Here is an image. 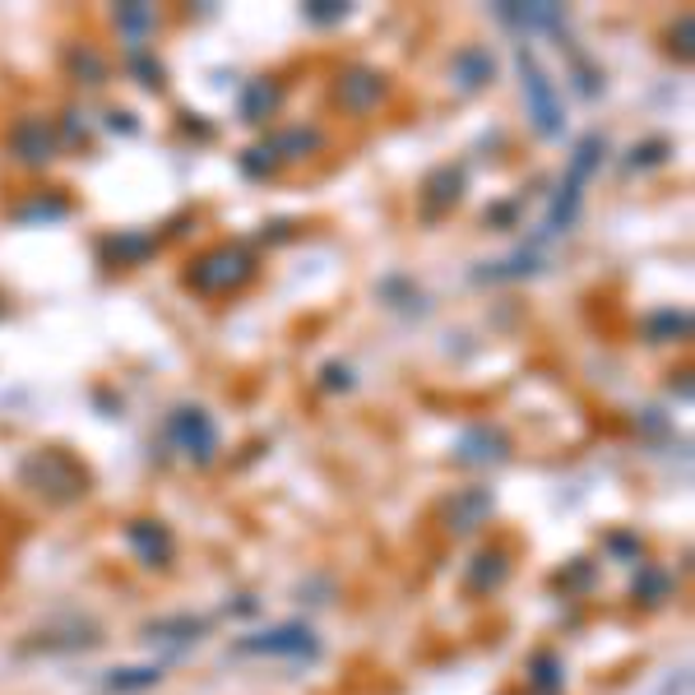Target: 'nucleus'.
I'll list each match as a JSON object with an SVG mask.
<instances>
[{
  "mask_svg": "<svg viewBox=\"0 0 695 695\" xmlns=\"http://www.w3.org/2000/svg\"><path fill=\"white\" fill-rule=\"evenodd\" d=\"M519 80H525V98H529V116H533L538 134H547V140L562 134V98H556V89L543 74V66H538L525 47H519Z\"/></svg>",
  "mask_w": 695,
  "mask_h": 695,
  "instance_id": "7ed1b4c3",
  "label": "nucleus"
},
{
  "mask_svg": "<svg viewBox=\"0 0 695 695\" xmlns=\"http://www.w3.org/2000/svg\"><path fill=\"white\" fill-rule=\"evenodd\" d=\"M533 668H538V672H533L538 686H556V682H562V678H556V663H552V659H533Z\"/></svg>",
  "mask_w": 695,
  "mask_h": 695,
  "instance_id": "c85d7f7f",
  "label": "nucleus"
},
{
  "mask_svg": "<svg viewBox=\"0 0 695 695\" xmlns=\"http://www.w3.org/2000/svg\"><path fill=\"white\" fill-rule=\"evenodd\" d=\"M274 163H279V158H274V149H269V144H260V149H250V153H246V158H242V167L250 172V177H260V172H274Z\"/></svg>",
  "mask_w": 695,
  "mask_h": 695,
  "instance_id": "393cba45",
  "label": "nucleus"
},
{
  "mask_svg": "<svg viewBox=\"0 0 695 695\" xmlns=\"http://www.w3.org/2000/svg\"><path fill=\"white\" fill-rule=\"evenodd\" d=\"M506 450H510V440L500 436L496 427H469L459 436L455 459L459 463H496V459H506Z\"/></svg>",
  "mask_w": 695,
  "mask_h": 695,
  "instance_id": "6e6552de",
  "label": "nucleus"
},
{
  "mask_svg": "<svg viewBox=\"0 0 695 695\" xmlns=\"http://www.w3.org/2000/svg\"><path fill=\"white\" fill-rule=\"evenodd\" d=\"M668 158V144H659V140H653V144H645V149H635V158H631V167H649V163H663Z\"/></svg>",
  "mask_w": 695,
  "mask_h": 695,
  "instance_id": "bb28decb",
  "label": "nucleus"
},
{
  "mask_svg": "<svg viewBox=\"0 0 695 695\" xmlns=\"http://www.w3.org/2000/svg\"><path fill=\"white\" fill-rule=\"evenodd\" d=\"M70 214V204L66 200H33V204H24L19 209V223H33V219H66Z\"/></svg>",
  "mask_w": 695,
  "mask_h": 695,
  "instance_id": "412c9836",
  "label": "nucleus"
},
{
  "mask_svg": "<svg viewBox=\"0 0 695 695\" xmlns=\"http://www.w3.org/2000/svg\"><path fill=\"white\" fill-rule=\"evenodd\" d=\"M500 579H506V556H500V552H482L478 556V570L469 575V585L473 589H487V585H500Z\"/></svg>",
  "mask_w": 695,
  "mask_h": 695,
  "instance_id": "a211bd4d",
  "label": "nucleus"
},
{
  "mask_svg": "<svg viewBox=\"0 0 695 695\" xmlns=\"http://www.w3.org/2000/svg\"><path fill=\"white\" fill-rule=\"evenodd\" d=\"M450 74H455L459 89H482V84L496 80V61H492V51H482V47H463V51L455 56Z\"/></svg>",
  "mask_w": 695,
  "mask_h": 695,
  "instance_id": "9b49d317",
  "label": "nucleus"
},
{
  "mask_svg": "<svg viewBox=\"0 0 695 695\" xmlns=\"http://www.w3.org/2000/svg\"><path fill=\"white\" fill-rule=\"evenodd\" d=\"M306 19H311V24H339V19H348V5H339V0H316V5H306Z\"/></svg>",
  "mask_w": 695,
  "mask_h": 695,
  "instance_id": "5701e85b",
  "label": "nucleus"
},
{
  "mask_svg": "<svg viewBox=\"0 0 695 695\" xmlns=\"http://www.w3.org/2000/svg\"><path fill=\"white\" fill-rule=\"evenodd\" d=\"M686 330H691V316H686V311H682V316H678V311H659V316L649 320V334L659 339V343L678 339V334H686Z\"/></svg>",
  "mask_w": 695,
  "mask_h": 695,
  "instance_id": "6ab92c4d",
  "label": "nucleus"
},
{
  "mask_svg": "<svg viewBox=\"0 0 695 695\" xmlns=\"http://www.w3.org/2000/svg\"><path fill=\"white\" fill-rule=\"evenodd\" d=\"M111 246H116V256H121V260H144L153 242L149 237H116Z\"/></svg>",
  "mask_w": 695,
  "mask_h": 695,
  "instance_id": "a878e982",
  "label": "nucleus"
},
{
  "mask_svg": "<svg viewBox=\"0 0 695 695\" xmlns=\"http://www.w3.org/2000/svg\"><path fill=\"white\" fill-rule=\"evenodd\" d=\"M533 269H538V260L525 250V256H515V260H500L496 269H482V279H519V274H533Z\"/></svg>",
  "mask_w": 695,
  "mask_h": 695,
  "instance_id": "4be33fe9",
  "label": "nucleus"
},
{
  "mask_svg": "<svg viewBox=\"0 0 695 695\" xmlns=\"http://www.w3.org/2000/svg\"><path fill=\"white\" fill-rule=\"evenodd\" d=\"M325 376H330V380H325L330 390H339V385L348 390V385H353V372H348V366H325Z\"/></svg>",
  "mask_w": 695,
  "mask_h": 695,
  "instance_id": "c756f323",
  "label": "nucleus"
},
{
  "mask_svg": "<svg viewBox=\"0 0 695 695\" xmlns=\"http://www.w3.org/2000/svg\"><path fill=\"white\" fill-rule=\"evenodd\" d=\"M603 163V140L598 134H585V140L575 144V158H570V172H566V181L562 190H556V200H552V214H547V232H566L579 214V196H585V181L593 177V167Z\"/></svg>",
  "mask_w": 695,
  "mask_h": 695,
  "instance_id": "f257e3e1",
  "label": "nucleus"
},
{
  "mask_svg": "<svg viewBox=\"0 0 695 695\" xmlns=\"http://www.w3.org/2000/svg\"><path fill=\"white\" fill-rule=\"evenodd\" d=\"M274 107H279V84H269V80H256L242 93V116H246V121H264Z\"/></svg>",
  "mask_w": 695,
  "mask_h": 695,
  "instance_id": "dca6fc26",
  "label": "nucleus"
},
{
  "mask_svg": "<svg viewBox=\"0 0 695 695\" xmlns=\"http://www.w3.org/2000/svg\"><path fill=\"white\" fill-rule=\"evenodd\" d=\"M459 196H463V172H455V167H440V172H432L427 196H422V209H427V214H440V209L459 204Z\"/></svg>",
  "mask_w": 695,
  "mask_h": 695,
  "instance_id": "ddd939ff",
  "label": "nucleus"
},
{
  "mask_svg": "<svg viewBox=\"0 0 695 695\" xmlns=\"http://www.w3.org/2000/svg\"><path fill=\"white\" fill-rule=\"evenodd\" d=\"M380 93H385V84H380V74H372V70H348L339 80V103L348 111H357V116L372 111L380 103Z\"/></svg>",
  "mask_w": 695,
  "mask_h": 695,
  "instance_id": "1a4fd4ad",
  "label": "nucleus"
},
{
  "mask_svg": "<svg viewBox=\"0 0 695 695\" xmlns=\"http://www.w3.org/2000/svg\"><path fill=\"white\" fill-rule=\"evenodd\" d=\"M70 70L80 74V84H107V61L93 47L84 51H70Z\"/></svg>",
  "mask_w": 695,
  "mask_h": 695,
  "instance_id": "f3484780",
  "label": "nucleus"
},
{
  "mask_svg": "<svg viewBox=\"0 0 695 695\" xmlns=\"http://www.w3.org/2000/svg\"><path fill=\"white\" fill-rule=\"evenodd\" d=\"M325 144L320 130H283L269 140V149H274V158H306V153H316Z\"/></svg>",
  "mask_w": 695,
  "mask_h": 695,
  "instance_id": "2eb2a0df",
  "label": "nucleus"
},
{
  "mask_svg": "<svg viewBox=\"0 0 695 695\" xmlns=\"http://www.w3.org/2000/svg\"><path fill=\"white\" fill-rule=\"evenodd\" d=\"M487 515H492V492H482V487H469V492H459L450 500V529L455 533H469L478 525H487Z\"/></svg>",
  "mask_w": 695,
  "mask_h": 695,
  "instance_id": "f8f14e48",
  "label": "nucleus"
},
{
  "mask_svg": "<svg viewBox=\"0 0 695 695\" xmlns=\"http://www.w3.org/2000/svg\"><path fill=\"white\" fill-rule=\"evenodd\" d=\"M24 478L33 482V487H43L51 496H80L84 492V473H80V463L66 459L61 450H37L28 463H24Z\"/></svg>",
  "mask_w": 695,
  "mask_h": 695,
  "instance_id": "20e7f679",
  "label": "nucleus"
},
{
  "mask_svg": "<svg viewBox=\"0 0 695 695\" xmlns=\"http://www.w3.org/2000/svg\"><path fill=\"white\" fill-rule=\"evenodd\" d=\"M167 432L196 463H209L214 450H219V427H214V417H209L204 409H177L172 422H167Z\"/></svg>",
  "mask_w": 695,
  "mask_h": 695,
  "instance_id": "39448f33",
  "label": "nucleus"
},
{
  "mask_svg": "<svg viewBox=\"0 0 695 695\" xmlns=\"http://www.w3.org/2000/svg\"><path fill=\"white\" fill-rule=\"evenodd\" d=\"M126 538H130V547L140 552L149 566H163L172 556V538H167L163 525H153V519H134V525L126 529Z\"/></svg>",
  "mask_w": 695,
  "mask_h": 695,
  "instance_id": "9d476101",
  "label": "nucleus"
},
{
  "mask_svg": "<svg viewBox=\"0 0 695 695\" xmlns=\"http://www.w3.org/2000/svg\"><path fill=\"white\" fill-rule=\"evenodd\" d=\"M158 678H163L158 668H126V672H116V678H107V682H111V691H144Z\"/></svg>",
  "mask_w": 695,
  "mask_h": 695,
  "instance_id": "aec40b11",
  "label": "nucleus"
},
{
  "mask_svg": "<svg viewBox=\"0 0 695 695\" xmlns=\"http://www.w3.org/2000/svg\"><path fill=\"white\" fill-rule=\"evenodd\" d=\"M10 149H14L19 163L43 167V163L56 158V134H51V126L43 121V116H19L14 130H10Z\"/></svg>",
  "mask_w": 695,
  "mask_h": 695,
  "instance_id": "423d86ee",
  "label": "nucleus"
},
{
  "mask_svg": "<svg viewBox=\"0 0 695 695\" xmlns=\"http://www.w3.org/2000/svg\"><path fill=\"white\" fill-rule=\"evenodd\" d=\"M116 24H121L126 33H140L153 24V10L149 5H121V14H116Z\"/></svg>",
  "mask_w": 695,
  "mask_h": 695,
  "instance_id": "b1692460",
  "label": "nucleus"
},
{
  "mask_svg": "<svg viewBox=\"0 0 695 695\" xmlns=\"http://www.w3.org/2000/svg\"><path fill=\"white\" fill-rule=\"evenodd\" d=\"M237 653H293V659H306V653H316V635L306 626H274L260 635H242Z\"/></svg>",
  "mask_w": 695,
  "mask_h": 695,
  "instance_id": "0eeeda50",
  "label": "nucleus"
},
{
  "mask_svg": "<svg viewBox=\"0 0 695 695\" xmlns=\"http://www.w3.org/2000/svg\"><path fill=\"white\" fill-rule=\"evenodd\" d=\"M130 66H134V70H140V74H144V84H149V89H163V70H158V66H149V61H144V56H140V51H134V61H130Z\"/></svg>",
  "mask_w": 695,
  "mask_h": 695,
  "instance_id": "cd10ccee",
  "label": "nucleus"
},
{
  "mask_svg": "<svg viewBox=\"0 0 695 695\" xmlns=\"http://www.w3.org/2000/svg\"><path fill=\"white\" fill-rule=\"evenodd\" d=\"M250 274H256V260H250L242 246H219V250H209L204 260H196L190 283H196L200 293H227V287H242Z\"/></svg>",
  "mask_w": 695,
  "mask_h": 695,
  "instance_id": "f03ea898",
  "label": "nucleus"
},
{
  "mask_svg": "<svg viewBox=\"0 0 695 695\" xmlns=\"http://www.w3.org/2000/svg\"><path fill=\"white\" fill-rule=\"evenodd\" d=\"M496 14L515 28H556L562 24V10L556 5H500Z\"/></svg>",
  "mask_w": 695,
  "mask_h": 695,
  "instance_id": "4468645a",
  "label": "nucleus"
}]
</instances>
